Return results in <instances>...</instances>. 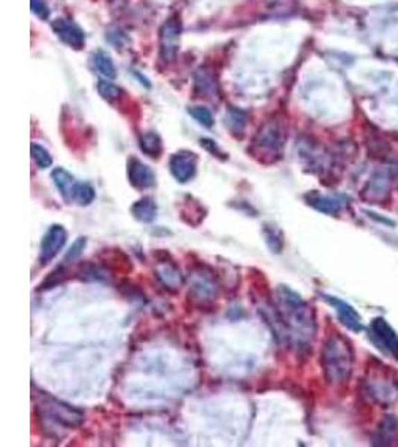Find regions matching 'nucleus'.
Segmentation results:
<instances>
[{"instance_id":"0eeeda50","label":"nucleus","mask_w":398,"mask_h":447,"mask_svg":"<svg viewBox=\"0 0 398 447\" xmlns=\"http://www.w3.org/2000/svg\"><path fill=\"white\" fill-rule=\"evenodd\" d=\"M67 242V231L63 225L54 224L48 228L45 233L41 247H39V261L42 265L53 261L54 258L63 249Z\"/></svg>"},{"instance_id":"4468645a","label":"nucleus","mask_w":398,"mask_h":447,"mask_svg":"<svg viewBox=\"0 0 398 447\" xmlns=\"http://www.w3.org/2000/svg\"><path fill=\"white\" fill-rule=\"evenodd\" d=\"M130 212L136 221L142 224H151L157 218L158 207L154 198L146 195L139 198L137 202L133 203V206L130 207Z\"/></svg>"},{"instance_id":"a878e982","label":"nucleus","mask_w":398,"mask_h":447,"mask_svg":"<svg viewBox=\"0 0 398 447\" xmlns=\"http://www.w3.org/2000/svg\"><path fill=\"white\" fill-rule=\"evenodd\" d=\"M97 91L107 102L116 100V98L119 96H121V93H123L121 88H119L115 84H112V82H109V81H98V84H97Z\"/></svg>"},{"instance_id":"f8f14e48","label":"nucleus","mask_w":398,"mask_h":447,"mask_svg":"<svg viewBox=\"0 0 398 447\" xmlns=\"http://www.w3.org/2000/svg\"><path fill=\"white\" fill-rule=\"evenodd\" d=\"M304 200L315 211L325 215H337L343 211L347 203V198L342 194H321L316 191L307 193L304 195Z\"/></svg>"},{"instance_id":"393cba45","label":"nucleus","mask_w":398,"mask_h":447,"mask_svg":"<svg viewBox=\"0 0 398 447\" xmlns=\"http://www.w3.org/2000/svg\"><path fill=\"white\" fill-rule=\"evenodd\" d=\"M188 112H190V115L196 119V121L198 124H202L203 127L211 128L214 125V116H212L211 111H209L207 107H205V106H191L190 109H188Z\"/></svg>"},{"instance_id":"f03ea898","label":"nucleus","mask_w":398,"mask_h":447,"mask_svg":"<svg viewBox=\"0 0 398 447\" xmlns=\"http://www.w3.org/2000/svg\"><path fill=\"white\" fill-rule=\"evenodd\" d=\"M321 364L327 380L330 383L340 385L349 379L354 365V353L345 337L334 334L324 343Z\"/></svg>"},{"instance_id":"a211bd4d","label":"nucleus","mask_w":398,"mask_h":447,"mask_svg":"<svg viewBox=\"0 0 398 447\" xmlns=\"http://www.w3.org/2000/svg\"><path fill=\"white\" fill-rule=\"evenodd\" d=\"M139 146L145 155L151 158H158L163 152V141L155 132H146L142 134L139 139Z\"/></svg>"},{"instance_id":"c756f323","label":"nucleus","mask_w":398,"mask_h":447,"mask_svg":"<svg viewBox=\"0 0 398 447\" xmlns=\"http://www.w3.org/2000/svg\"><path fill=\"white\" fill-rule=\"evenodd\" d=\"M200 143H202V146H203V148H206V149H207V151H209V152H211L212 155H216V157H221V155H224V154H223V152L220 151V149H218L216 143H215L214 141H211V139H202Z\"/></svg>"},{"instance_id":"6ab92c4d","label":"nucleus","mask_w":398,"mask_h":447,"mask_svg":"<svg viewBox=\"0 0 398 447\" xmlns=\"http://www.w3.org/2000/svg\"><path fill=\"white\" fill-rule=\"evenodd\" d=\"M263 236H264V242L267 245L268 249L273 254H281L284 249V234L282 231L273 224H264L263 227Z\"/></svg>"},{"instance_id":"c85d7f7f","label":"nucleus","mask_w":398,"mask_h":447,"mask_svg":"<svg viewBox=\"0 0 398 447\" xmlns=\"http://www.w3.org/2000/svg\"><path fill=\"white\" fill-rule=\"evenodd\" d=\"M30 6H32L33 14L41 19H46L49 17V9L45 3V0H30Z\"/></svg>"},{"instance_id":"9b49d317","label":"nucleus","mask_w":398,"mask_h":447,"mask_svg":"<svg viewBox=\"0 0 398 447\" xmlns=\"http://www.w3.org/2000/svg\"><path fill=\"white\" fill-rule=\"evenodd\" d=\"M367 392L370 394L374 401L381 404H392L398 401V383L382 374L373 376L367 382Z\"/></svg>"},{"instance_id":"423d86ee","label":"nucleus","mask_w":398,"mask_h":447,"mask_svg":"<svg viewBox=\"0 0 398 447\" xmlns=\"http://www.w3.org/2000/svg\"><path fill=\"white\" fill-rule=\"evenodd\" d=\"M372 340L385 353L398 360V334L383 317H376L370 324Z\"/></svg>"},{"instance_id":"20e7f679","label":"nucleus","mask_w":398,"mask_h":447,"mask_svg":"<svg viewBox=\"0 0 398 447\" xmlns=\"http://www.w3.org/2000/svg\"><path fill=\"white\" fill-rule=\"evenodd\" d=\"M37 410L44 419L51 421L69 430L76 428L84 422V413L81 410L63 401H58L49 395H42V400L37 403Z\"/></svg>"},{"instance_id":"39448f33","label":"nucleus","mask_w":398,"mask_h":447,"mask_svg":"<svg viewBox=\"0 0 398 447\" xmlns=\"http://www.w3.org/2000/svg\"><path fill=\"white\" fill-rule=\"evenodd\" d=\"M181 21L178 17L168 18L163 24L160 32V54L166 63H171L176 58L179 45H181Z\"/></svg>"},{"instance_id":"cd10ccee","label":"nucleus","mask_w":398,"mask_h":447,"mask_svg":"<svg viewBox=\"0 0 398 447\" xmlns=\"http://www.w3.org/2000/svg\"><path fill=\"white\" fill-rule=\"evenodd\" d=\"M85 246H87V238H85V237H78L76 240L73 242V245H72L71 247H69L67 254L64 255L63 263H64V264H67V263H73V261H76L78 258L83 255V252H84V249H85Z\"/></svg>"},{"instance_id":"b1692460","label":"nucleus","mask_w":398,"mask_h":447,"mask_svg":"<svg viewBox=\"0 0 398 447\" xmlns=\"http://www.w3.org/2000/svg\"><path fill=\"white\" fill-rule=\"evenodd\" d=\"M225 123L230 127L232 133H243L246 125V115L245 112L239 111V109H230Z\"/></svg>"},{"instance_id":"bb28decb","label":"nucleus","mask_w":398,"mask_h":447,"mask_svg":"<svg viewBox=\"0 0 398 447\" xmlns=\"http://www.w3.org/2000/svg\"><path fill=\"white\" fill-rule=\"evenodd\" d=\"M196 87L202 88V93L209 94V93L215 91L216 84L214 81V78L211 76V73L205 71V69H200V71H198L196 75Z\"/></svg>"},{"instance_id":"dca6fc26","label":"nucleus","mask_w":398,"mask_h":447,"mask_svg":"<svg viewBox=\"0 0 398 447\" xmlns=\"http://www.w3.org/2000/svg\"><path fill=\"white\" fill-rule=\"evenodd\" d=\"M157 276L158 279H160V282L172 291H176L178 288H181L182 285L181 272H179V268L173 263H167L158 267Z\"/></svg>"},{"instance_id":"6e6552de","label":"nucleus","mask_w":398,"mask_h":447,"mask_svg":"<svg viewBox=\"0 0 398 447\" xmlns=\"http://www.w3.org/2000/svg\"><path fill=\"white\" fill-rule=\"evenodd\" d=\"M197 164L198 157L191 151H179L171 157L168 167H171V173L178 182L187 184L197 173Z\"/></svg>"},{"instance_id":"ddd939ff","label":"nucleus","mask_w":398,"mask_h":447,"mask_svg":"<svg viewBox=\"0 0 398 447\" xmlns=\"http://www.w3.org/2000/svg\"><path fill=\"white\" fill-rule=\"evenodd\" d=\"M53 30L62 41L75 49H81L85 45V35L79 26H76L71 19L57 18L53 21Z\"/></svg>"},{"instance_id":"1a4fd4ad","label":"nucleus","mask_w":398,"mask_h":447,"mask_svg":"<svg viewBox=\"0 0 398 447\" xmlns=\"http://www.w3.org/2000/svg\"><path fill=\"white\" fill-rule=\"evenodd\" d=\"M127 176L128 182L137 191H145L155 186V173L151 167L139 160L136 157L128 158L127 161Z\"/></svg>"},{"instance_id":"5701e85b","label":"nucleus","mask_w":398,"mask_h":447,"mask_svg":"<svg viewBox=\"0 0 398 447\" xmlns=\"http://www.w3.org/2000/svg\"><path fill=\"white\" fill-rule=\"evenodd\" d=\"M30 152H32L33 161L36 163V166L39 168H42V170H44V168L51 167L53 157L44 146H41L39 143H32V145H30Z\"/></svg>"},{"instance_id":"f257e3e1","label":"nucleus","mask_w":398,"mask_h":447,"mask_svg":"<svg viewBox=\"0 0 398 447\" xmlns=\"http://www.w3.org/2000/svg\"><path fill=\"white\" fill-rule=\"evenodd\" d=\"M275 315L288 337L298 349H307L316 331V321L312 307L303 297L290 286L279 285L275 298Z\"/></svg>"},{"instance_id":"2eb2a0df","label":"nucleus","mask_w":398,"mask_h":447,"mask_svg":"<svg viewBox=\"0 0 398 447\" xmlns=\"http://www.w3.org/2000/svg\"><path fill=\"white\" fill-rule=\"evenodd\" d=\"M187 198L188 202H182V207H181L182 221L191 227L200 225L206 216L205 207L200 204V202L194 200L193 197H187Z\"/></svg>"},{"instance_id":"7ed1b4c3","label":"nucleus","mask_w":398,"mask_h":447,"mask_svg":"<svg viewBox=\"0 0 398 447\" xmlns=\"http://www.w3.org/2000/svg\"><path fill=\"white\" fill-rule=\"evenodd\" d=\"M284 130L281 124L272 119L261 125L251 143L250 152L261 164H272L281 158L284 149Z\"/></svg>"},{"instance_id":"f3484780","label":"nucleus","mask_w":398,"mask_h":447,"mask_svg":"<svg viewBox=\"0 0 398 447\" xmlns=\"http://www.w3.org/2000/svg\"><path fill=\"white\" fill-rule=\"evenodd\" d=\"M51 177H53V181H54V184L57 186L58 193L63 195L64 200L66 202L71 200V194H72V190H73V186L76 184L75 177L63 167L54 168L53 173H51Z\"/></svg>"},{"instance_id":"4be33fe9","label":"nucleus","mask_w":398,"mask_h":447,"mask_svg":"<svg viewBox=\"0 0 398 447\" xmlns=\"http://www.w3.org/2000/svg\"><path fill=\"white\" fill-rule=\"evenodd\" d=\"M367 190H372L365 193H372V198H374V200L385 198V193H390V177L385 173L374 175Z\"/></svg>"},{"instance_id":"aec40b11","label":"nucleus","mask_w":398,"mask_h":447,"mask_svg":"<svg viewBox=\"0 0 398 447\" xmlns=\"http://www.w3.org/2000/svg\"><path fill=\"white\" fill-rule=\"evenodd\" d=\"M94 198H96V190L92 185H89L88 182H78L76 181L69 203H76L79 206H88L94 202Z\"/></svg>"},{"instance_id":"9d476101","label":"nucleus","mask_w":398,"mask_h":447,"mask_svg":"<svg viewBox=\"0 0 398 447\" xmlns=\"http://www.w3.org/2000/svg\"><path fill=\"white\" fill-rule=\"evenodd\" d=\"M321 298L325 303L334 307V310H336L337 316H339L340 322L347 328V330H351L354 333H361L364 330L360 313H358L349 303L343 301L342 298H337V297L328 295V294H321Z\"/></svg>"},{"instance_id":"412c9836","label":"nucleus","mask_w":398,"mask_h":447,"mask_svg":"<svg viewBox=\"0 0 398 447\" xmlns=\"http://www.w3.org/2000/svg\"><path fill=\"white\" fill-rule=\"evenodd\" d=\"M92 60H93V64H94V67L97 69V72H98V73L103 75V76H105V78H107V79H114V78L116 76L115 66H114V63H112L111 57H109L107 54L98 51V53L93 54Z\"/></svg>"}]
</instances>
